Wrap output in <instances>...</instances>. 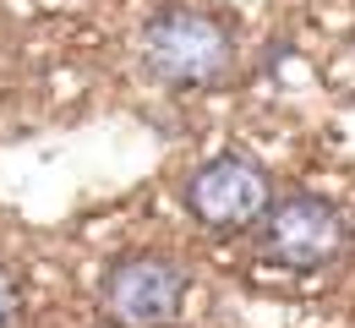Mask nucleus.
<instances>
[{
  "instance_id": "1",
  "label": "nucleus",
  "mask_w": 355,
  "mask_h": 328,
  "mask_svg": "<svg viewBox=\"0 0 355 328\" xmlns=\"http://www.w3.org/2000/svg\"><path fill=\"white\" fill-rule=\"evenodd\" d=\"M137 44L148 77L164 88H214L235 71V28L208 6H159Z\"/></svg>"
},
{
  "instance_id": "2",
  "label": "nucleus",
  "mask_w": 355,
  "mask_h": 328,
  "mask_svg": "<svg viewBox=\"0 0 355 328\" xmlns=\"http://www.w3.org/2000/svg\"><path fill=\"white\" fill-rule=\"evenodd\" d=\"M186 268L164 252L115 257L98 279V312L115 328H175L186 312Z\"/></svg>"
},
{
  "instance_id": "3",
  "label": "nucleus",
  "mask_w": 355,
  "mask_h": 328,
  "mask_svg": "<svg viewBox=\"0 0 355 328\" xmlns=\"http://www.w3.org/2000/svg\"><path fill=\"white\" fill-rule=\"evenodd\" d=\"M257 252L273 268H328L339 252H345V219L328 197L317 191H290V197H273L268 214L257 219Z\"/></svg>"
},
{
  "instance_id": "4",
  "label": "nucleus",
  "mask_w": 355,
  "mask_h": 328,
  "mask_svg": "<svg viewBox=\"0 0 355 328\" xmlns=\"http://www.w3.org/2000/svg\"><path fill=\"white\" fill-rule=\"evenodd\" d=\"M273 202V187H268V170L246 153H219L208 164L191 170L186 181V214L202 225L208 235H241L257 230V219Z\"/></svg>"
},
{
  "instance_id": "5",
  "label": "nucleus",
  "mask_w": 355,
  "mask_h": 328,
  "mask_svg": "<svg viewBox=\"0 0 355 328\" xmlns=\"http://www.w3.org/2000/svg\"><path fill=\"white\" fill-rule=\"evenodd\" d=\"M0 328H22V290L6 263H0Z\"/></svg>"
}]
</instances>
